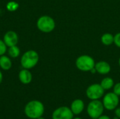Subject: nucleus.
I'll return each mask as SVG.
<instances>
[{
	"mask_svg": "<svg viewBox=\"0 0 120 119\" xmlns=\"http://www.w3.org/2000/svg\"><path fill=\"white\" fill-rule=\"evenodd\" d=\"M44 104L37 100H31L28 102L24 108L25 115L30 119H37L41 117L44 113Z\"/></svg>",
	"mask_w": 120,
	"mask_h": 119,
	"instance_id": "f257e3e1",
	"label": "nucleus"
},
{
	"mask_svg": "<svg viewBox=\"0 0 120 119\" xmlns=\"http://www.w3.org/2000/svg\"><path fill=\"white\" fill-rule=\"evenodd\" d=\"M39 60V56L37 51L29 50L23 53L20 58V65L24 69H31L34 68Z\"/></svg>",
	"mask_w": 120,
	"mask_h": 119,
	"instance_id": "f03ea898",
	"label": "nucleus"
},
{
	"mask_svg": "<svg viewBox=\"0 0 120 119\" xmlns=\"http://www.w3.org/2000/svg\"><path fill=\"white\" fill-rule=\"evenodd\" d=\"M94 59L89 55H82L77 57L75 60L76 67L82 72H91L95 67Z\"/></svg>",
	"mask_w": 120,
	"mask_h": 119,
	"instance_id": "7ed1b4c3",
	"label": "nucleus"
},
{
	"mask_svg": "<svg viewBox=\"0 0 120 119\" xmlns=\"http://www.w3.org/2000/svg\"><path fill=\"white\" fill-rule=\"evenodd\" d=\"M37 27L41 32L50 33L56 28V22L49 15H41L37 21Z\"/></svg>",
	"mask_w": 120,
	"mask_h": 119,
	"instance_id": "20e7f679",
	"label": "nucleus"
},
{
	"mask_svg": "<svg viewBox=\"0 0 120 119\" xmlns=\"http://www.w3.org/2000/svg\"><path fill=\"white\" fill-rule=\"evenodd\" d=\"M104 109L105 108L103 102L100 100H91L89 103L86 108V112L91 119H97L103 114Z\"/></svg>",
	"mask_w": 120,
	"mask_h": 119,
	"instance_id": "39448f33",
	"label": "nucleus"
},
{
	"mask_svg": "<svg viewBox=\"0 0 120 119\" xmlns=\"http://www.w3.org/2000/svg\"><path fill=\"white\" fill-rule=\"evenodd\" d=\"M102 102L105 109L112 111L117 107L120 103V98L113 92H110L103 95Z\"/></svg>",
	"mask_w": 120,
	"mask_h": 119,
	"instance_id": "423d86ee",
	"label": "nucleus"
},
{
	"mask_svg": "<svg viewBox=\"0 0 120 119\" xmlns=\"http://www.w3.org/2000/svg\"><path fill=\"white\" fill-rule=\"evenodd\" d=\"M86 95L91 100H99L105 95V90L100 83H93L86 88Z\"/></svg>",
	"mask_w": 120,
	"mask_h": 119,
	"instance_id": "0eeeda50",
	"label": "nucleus"
},
{
	"mask_svg": "<svg viewBox=\"0 0 120 119\" xmlns=\"http://www.w3.org/2000/svg\"><path fill=\"white\" fill-rule=\"evenodd\" d=\"M74 114L70 107L63 106L56 109L52 113V119H72Z\"/></svg>",
	"mask_w": 120,
	"mask_h": 119,
	"instance_id": "6e6552de",
	"label": "nucleus"
},
{
	"mask_svg": "<svg viewBox=\"0 0 120 119\" xmlns=\"http://www.w3.org/2000/svg\"><path fill=\"white\" fill-rule=\"evenodd\" d=\"M3 40L6 43V45L7 46V47L8 48L17 45L18 42V36L15 32L8 31L4 34Z\"/></svg>",
	"mask_w": 120,
	"mask_h": 119,
	"instance_id": "1a4fd4ad",
	"label": "nucleus"
},
{
	"mask_svg": "<svg viewBox=\"0 0 120 119\" xmlns=\"http://www.w3.org/2000/svg\"><path fill=\"white\" fill-rule=\"evenodd\" d=\"M95 69L98 74L101 75H107L111 71V66L108 62L101 60L98 62H96Z\"/></svg>",
	"mask_w": 120,
	"mask_h": 119,
	"instance_id": "9d476101",
	"label": "nucleus"
},
{
	"mask_svg": "<svg viewBox=\"0 0 120 119\" xmlns=\"http://www.w3.org/2000/svg\"><path fill=\"white\" fill-rule=\"evenodd\" d=\"M18 79L19 81L25 85H27L30 83L32 81V74L30 69H22L20 71L18 74Z\"/></svg>",
	"mask_w": 120,
	"mask_h": 119,
	"instance_id": "9b49d317",
	"label": "nucleus"
},
{
	"mask_svg": "<svg viewBox=\"0 0 120 119\" xmlns=\"http://www.w3.org/2000/svg\"><path fill=\"white\" fill-rule=\"evenodd\" d=\"M84 102L81 99H76L72 101L70 105V109L74 115L80 114L84 109Z\"/></svg>",
	"mask_w": 120,
	"mask_h": 119,
	"instance_id": "f8f14e48",
	"label": "nucleus"
},
{
	"mask_svg": "<svg viewBox=\"0 0 120 119\" xmlns=\"http://www.w3.org/2000/svg\"><path fill=\"white\" fill-rule=\"evenodd\" d=\"M12 67V62L9 56L3 55L0 56V68L4 71L9 70Z\"/></svg>",
	"mask_w": 120,
	"mask_h": 119,
	"instance_id": "ddd939ff",
	"label": "nucleus"
},
{
	"mask_svg": "<svg viewBox=\"0 0 120 119\" xmlns=\"http://www.w3.org/2000/svg\"><path fill=\"white\" fill-rule=\"evenodd\" d=\"M101 41L104 46H111L114 43V35L109 32L104 33L101 37Z\"/></svg>",
	"mask_w": 120,
	"mask_h": 119,
	"instance_id": "4468645a",
	"label": "nucleus"
},
{
	"mask_svg": "<svg viewBox=\"0 0 120 119\" xmlns=\"http://www.w3.org/2000/svg\"><path fill=\"white\" fill-rule=\"evenodd\" d=\"M101 86L105 90H108L113 88L115 85V81L112 78L107 76L103 78L101 81Z\"/></svg>",
	"mask_w": 120,
	"mask_h": 119,
	"instance_id": "2eb2a0df",
	"label": "nucleus"
},
{
	"mask_svg": "<svg viewBox=\"0 0 120 119\" xmlns=\"http://www.w3.org/2000/svg\"><path fill=\"white\" fill-rule=\"evenodd\" d=\"M7 52H8V56L11 58H16L19 57V55H20V50L17 46V45L8 47Z\"/></svg>",
	"mask_w": 120,
	"mask_h": 119,
	"instance_id": "dca6fc26",
	"label": "nucleus"
},
{
	"mask_svg": "<svg viewBox=\"0 0 120 119\" xmlns=\"http://www.w3.org/2000/svg\"><path fill=\"white\" fill-rule=\"evenodd\" d=\"M18 7H19V4L14 1H9L6 4V9L10 12H13L16 11L18 8Z\"/></svg>",
	"mask_w": 120,
	"mask_h": 119,
	"instance_id": "f3484780",
	"label": "nucleus"
},
{
	"mask_svg": "<svg viewBox=\"0 0 120 119\" xmlns=\"http://www.w3.org/2000/svg\"><path fill=\"white\" fill-rule=\"evenodd\" d=\"M7 46L4 43L3 39H0V56L5 55L7 52Z\"/></svg>",
	"mask_w": 120,
	"mask_h": 119,
	"instance_id": "a211bd4d",
	"label": "nucleus"
},
{
	"mask_svg": "<svg viewBox=\"0 0 120 119\" xmlns=\"http://www.w3.org/2000/svg\"><path fill=\"white\" fill-rule=\"evenodd\" d=\"M114 44L120 48V32H118L114 35Z\"/></svg>",
	"mask_w": 120,
	"mask_h": 119,
	"instance_id": "6ab92c4d",
	"label": "nucleus"
},
{
	"mask_svg": "<svg viewBox=\"0 0 120 119\" xmlns=\"http://www.w3.org/2000/svg\"><path fill=\"white\" fill-rule=\"evenodd\" d=\"M113 93H115L119 97L120 96V82H118L117 83H115L113 86Z\"/></svg>",
	"mask_w": 120,
	"mask_h": 119,
	"instance_id": "aec40b11",
	"label": "nucleus"
},
{
	"mask_svg": "<svg viewBox=\"0 0 120 119\" xmlns=\"http://www.w3.org/2000/svg\"><path fill=\"white\" fill-rule=\"evenodd\" d=\"M115 116L118 117L120 119V107H117L115 109Z\"/></svg>",
	"mask_w": 120,
	"mask_h": 119,
	"instance_id": "412c9836",
	"label": "nucleus"
},
{
	"mask_svg": "<svg viewBox=\"0 0 120 119\" xmlns=\"http://www.w3.org/2000/svg\"><path fill=\"white\" fill-rule=\"evenodd\" d=\"M97 119H111L108 116H107V115H101L100 117H98Z\"/></svg>",
	"mask_w": 120,
	"mask_h": 119,
	"instance_id": "4be33fe9",
	"label": "nucleus"
},
{
	"mask_svg": "<svg viewBox=\"0 0 120 119\" xmlns=\"http://www.w3.org/2000/svg\"><path fill=\"white\" fill-rule=\"evenodd\" d=\"M2 81H3V74H2V72L0 70V84L1 83Z\"/></svg>",
	"mask_w": 120,
	"mask_h": 119,
	"instance_id": "5701e85b",
	"label": "nucleus"
},
{
	"mask_svg": "<svg viewBox=\"0 0 120 119\" xmlns=\"http://www.w3.org/2000/svg\"><path fill=\"white\" fill-rule=\"evenodd\" d=\"M72 119H81L80 117H75V118H73Z\"/></svg>",
	"mask_w": 120,
	"mask_h": 119,
	"instance_id": "b1692460",
	"label": "nucleus"
},
{
	"mask_svg": "<svg viewBox=\"0 0 120 119\" xmlns=\"http://www.w3.org/2000/svg\"><path fill=\"white\" fill-rule=\"evenodd\" d=\"M118 64H119V66H120V58H119V60H118Z\"/></svg>",
	"mask_w": 120,
	"mask_h": 119,
	"instance_id": "393cba45",
	"label": "nucleus"
},
{
	"mask_svg": "<svg viewBox=\"0 0 120 119\" xmlns=\"http://www.w3.org/2000/svg\"><path fill=\"white\" fill-rule=\"evenodd\" d=\"M45 119L44 118H43L42 116L41 117H39V118H38V119Z\"/></svg>",
	"mask_w": 120,
	"mask_h": 119,
	"instance_id": "a878e982",
	"label": "nucleus"
},
{
	"mask_svg": "<svg viewBox=\"0 0 120 119\" xmlns=\"http://www.w3.org/2000/svg\"><path fill=\"white\" fill-rule=\"evenodd\" d=\"M114 119H120L118 117H117V116H115V118H114Z\"/></svg>",
	"mask_w": 120,
	"mask_h": 119,
	"instance_id": "bb28decb",
	"label": "nucleus"
}]
</instances>
